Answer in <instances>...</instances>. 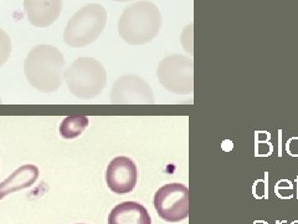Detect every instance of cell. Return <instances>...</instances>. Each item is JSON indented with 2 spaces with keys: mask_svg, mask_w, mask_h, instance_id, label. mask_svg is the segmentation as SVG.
<instances>
[{
  "mask_svg": "<svg viewBox=\"0 0 298 224\" xmlns=\"http://www.w3.org/2000/svg\"><path fill=\"white\" fill-rule=\"evenodd\" d=\"M65 58L52 45L32 48L24 62L26 80L35 90L44 94L57 91L63 82Z\"/></svg>",
  "mask_w": 298,
  "mask_h": 224,
  "instance_id": "obj_1",
  "label": "cell"
},
{
  "mask_svg": "<svg viewBox=\"0 0 298 224\" xmlns=\"http://www.w3.org/2000/svg\"><path fill=\"white\" fill-rule=\"evenodd\" d=\"M162 29L159 8L150 2H137L127 6L118 22L119 36L129 45L152 42Z\"/></svg>",
  "mask_w": 298,
  "mask_h": 224,
  "instance_id": "obj_2",
  "label": "cell"
},
{
  "mask_svg": "<svg viewBox=\"0 0 298 224\" xmlns=\"http://www.w3.org/2000/svg\"><path fill=\"white\" fill-rule=\"evenodd\" d=\"M63 81L73 96L90 100L103 92L107 85V72L96 58H80L66 68Z\"/></svg>",
  "mask_w": 298,
  "mask_h": 224,
  "instance_id": "obj_3",
  "label": "cell"
},
{
  "mask_svg": "<svg viewBox=\"0 0 298 224\" xmlns=\"http://www.w3.org/2000/svg\"><path fill=\"white\" fill-rule=\"evenodd\" d=\"M107 24V12L99 4H87L68 20L63 40L71 48H85L102 34Z\"/></svg>",
  "mask_w": 298,
  "mask_h": 224,
  "instance_id": "obj_4",
  "label": "cell"
},
{
  "mask_svg": "<svg viewBox=\"0 0 298 224\" xmlns=\"http://www.w3.org/2000/svg\"><path fill=\"white\" fill-rule=\"evenodd\" d=\"M194 64L185 55L174 54L163 58L157 68L159 82L169 92L177 95H189L193 92Z\"/></svg>",
  "mask_w": 298,
  "mask_h": 224,
  "instance_id": "obj_5",
  "label": "cell"
},
{
  "mask_svg": "<svg viewBox=\"0 0 298 224\" xmlns=\"http://www.w3.org/2000/svg\"><path fill=\"white\" fill-rule=\"evenodd\" d=\"M189 190L182 183H169L155 192L154 208L165 222L177 223L189 217Z\"/></svg>",
  "mask_w": 298,
  "mask_h": 224,
  "instance_id": "obj_6",
  "label": "cell"
},
{
  "mask_svg": "<svg viewBox=\"0 0 298 224\" xmlns=\"http://www.w3.org/2000/svg\"><path fill=\"white\" fill-rule=\"evenodd\" d=\"M154 94L146 80L137 75H124L117 78L112 88L113 104H153Z\"/></svg>",
  "mask_w": 298,
  "mask_h": 224,
  "instance_id": "obj_7",
  "label": "cell"
},
{
  "mask_svg": "<svg viewBox=\"0 0 298 224\" xmlns=\"http://www.w3.org/2000/svg\"><path fill=\"white\" fill-rule=\"evenodd\" d=\"M138 180V170L129 157L119 156L112 160L107 167L106 182L109 190L117 194L132 192Z\"/></svg>",
  "mask_w": 298,
  "mask_h": 224,
  "instance_id": "obj_8",
  "label": "cell"
},
{
  "mask_svg": "<svg viewBox=\"0 0 298 224\" xmlns=\"http://www.w3.org/2000/svg\"><path fill=\"white\" fill-rule=\"evenodd\" d=\"M26 18L36 28L52 25L62 12V0H24Z\"/></svg>",
  "mask_w": 298,
  "mask_h": 224,
  "instance_id": "obj_9",
  "label": "cell"
},
{
  "mask_svg": "<svg viewBox=\"0 0 298 224\" xmlns=\"http://www.w3.org/2000/svg\"><path fill=\"white\" fill-rule=\"evenodd\" d=\"M39 168L34 164H24L15 170L6 180L0 183V200L11 193L25 190L36 182L39 178Z\"/></svg>",
  "mask_w": 298,
  "mask_h": 224,
  "instance_id": "obj_10",
  "label": "cell"
},
{
  "mask_svg": "<svg viewBox=\"0 0 298 224\" xmlns=\"http://www.w3.org/2000/svg\"><path fill=\"white\" fill-rule=\"evenodd\" d=\"M108 224H152V220L146 207L137 202H123L111 210Z\"/></svg>",
  "mask_w": 298,
  "mask_h": 224,
  "instance_id": "obj_11",
  "label": "cell"
},
{
  "mask_svg": "<svg viewBox=\"0 0 298 224\" xmlns=\"http://www.w3.org/2000/svg\"><path fill=\"white\" fill-rule=\"evenodd\" d=\"M90 120L86 116H67L60 124V134L66 140L81 136L87 128Z\"/></svg>",
  "mask_w": 298,
  "mask_h": 224,
  "instance_id": "obj_12",
  "label": "cell"
},
{
  "mask_svg": "<svg viewBox=\"0 0 298 224\" xmlns=\"http://www.w3.org/2000/svg\"><path fill=\"white\" fill-rule=\"evenodd\" d=\"M11 55V39L6 32L0 29V68L7 62Z\"/></svg>",
  "mask_w": 298,
  "mask_h": 224,
  "instance_id": "obj_13",
  "label": "cell"
},
{
  "mask_svg": "<svg viewBox=\"0 0 298 224\" xmlns=\"http://www.w3.org/2000/svg\"><path fill=\"white\" fill-rule=\"evenodd\" d=\"M287 151L291 156H298V138L294 137L287 142Z\"/></svg>",
  "mask_w": 298,
  "mask_h": 224,
  "instance_id": "obj_14",
  "label": "cell"
},
{
  "mask_svg": "<svg viewBox=\"0 0 298 224\" xmlns=\"http://www.w3.org/2000/svg\"><path fill=\"white\" fill-rule=\"evenodd\" d=\"M254 194L256 198H262L265 196V183L264 180H257L254 186Z\"/></svg>",
  "mask_w": 298,
  "mask_h": 224,
  "instance_id": "obj_15",
  "label": "cell"
},
{
  "mask_svg": "<svg viewBox=\"0 0 298 224\" xmlns=\"http://www.w3.org/2000/svg\"><path fill=\"white\" fill-rule=\"evenodd\" d=\"M113 2H129V0H113Z\"/></svg>",
  "mask_w": 298,
  "mask_h": 224,
  "instance_id": "obj_16",
  "label": "cell"
},
{
  "mask_svg": "<svg viewBox=\"0 0 298 224\" xmlns=\"http://www.w3.org/2000/svg\"><path fill=\"white\" fill-rule=\"evenodd\" d=\"M292 224H298V220H296V222H294Z\"/></svg>",
  "mask_w": 298,
  "mask_h": 224,
  "instance_id": "obj_17",
  "label": "cell"
},
{
  "mask_svg": "<svg viewBox=\"0 0 298 224\" xmlns=\"http://www.w3.org/2000/svg\"><path fill=\"white\" fill-rule=\"evenodd\" d=\"M0 102H1V98H0Z\"/></svg>",
  "mask_w": 298,
  "mask_h": 224,
  "instance_id": "obj_18",
  "label": "cell"
}]
</instances>
